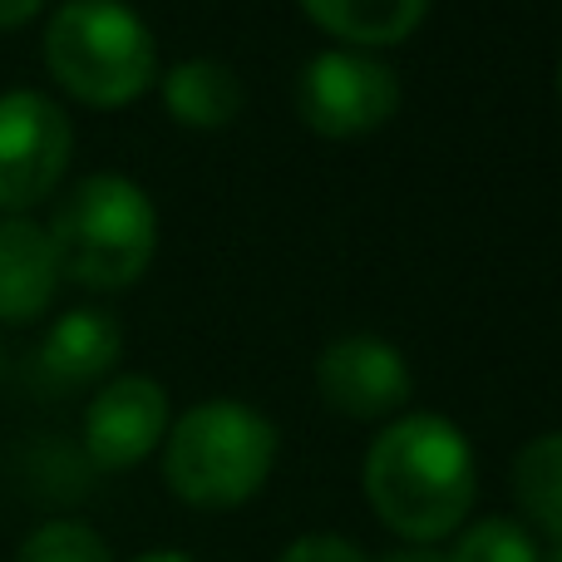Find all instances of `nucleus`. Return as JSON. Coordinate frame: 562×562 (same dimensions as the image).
<instances>
[{
    "label": "nucleus",
    "mask_w": 562,
    "mask_h": 562,
    "mask_svg": "<svg viewBox=\"0 0 562 562\" xmlns=\"http://www.w3.org/2000/svg\"><path fill=\"white\" fill-rule=\"evenodd\" d=\"M360 479L375 518L415 548L454 533L479 494V469L464 429L429 409L390 419L366 449Z\"/></svg>",
    "instance_id": "1"
},
{
    "label": "nucleus",
    "mask_w": 562,
    "mask_h": 562,
    "mask_svg": "<svg viewBox=\"0 0 562 562\" xmlns=\"http://www.w3.org/2000/svg\"><path fill=\"white\" fill-rule=\"evenodd\" d=\"M277 464V429L243 400H203L164 435V479L193 508H237L262 494Z\"/></svg>",
    "instance_id": "2"
},
{
    "label": "nucleus",
    "mask_w": 562,
    "mask_h": 562,
    "mask_svg": "<svg viewBox=\"0 0 562 562\" xmlns=\"http://www.w3.org/2000/svg\"><path fill=\"white\" fill-rule=\"evenodd\" d=\"M45 233L55 243L59 277L94 291H119L154 262L158 213L134 178L89 173L65 193Z\"/></svg>",
    "instance_id": "3"
},
{
    "label": "nucleus",
    "mask_w": 562,
    "mask_h": 562,
    "mask_svg": "<svg viewBox=\"0 0 562 562\" xmlns=\"http://www.w3.org/2000/svg\"><path fill=\"white\" fill-rule=\"evenodd\" d=\"M45 65L79 104L119 109L154 85L158 45L124 0H65L45 25Z\"/></svg>",
    "instance_id": "4"
},
{
    "label": "nucleus",
    "mask_w": 562,
    "mask_h": 562,
    "mask_svg": "<svg viewBox=\"0 0 562 562\" xmlns=\"http://www.w3.org/2000/svg\"><path fill=\"white\" fill-rule=\"evenodd\" d=\"M296 109L326 138L370 134L400 109V75L360 49H321L296 79Z\"/></svg>",
    "instance_id": "5"
},
{
    "label": "nucleus",
    "mask_w": 562,
    "mask_h": 562,
    "mask_svg": "<svg viewBox=\"0 0 562 562\" xmlns=\"http://www.w3.org/2000/svg\"><path fill=\"white\" fill-rule=\"evenodd\" d=\"M69 128L65 109L40 89H10L0 94V207L25 213L45 203L69 168Z\"/></svg>",
    "instance_id": "6"
},
{
    "label": "nucleus",
    "mask_w": 562,
    "mask_h": 562,
    "mask_svg": "<svg viewBox=\"0 0 562 562\" xmlns=\"http://www.w3.org/2000/svg\"><path fill=\"white\" fill-rule=\"evenodd\" d=\"M409 360L375 330L336 336L316 356V390L346 419H385L409 400Z\"/></svg>",
    "instance_id": "7"
},
{
    "label": "nucleus",
    "mask_w": 562,
    "mask_h": 562,
    "mask_svg": "<svg viewBox=\"0 0 562 562\" xmlns=\"http://www.w3.org/2000/svg\"><path fill=\"white\" fill-rule=\"evenodd\" d=\"M168 395L154 375H119L85 409V454L94 469H134L164 445Z\"/></svg>",
    "instance_id": "8"
},
{
    "label": "nucleus",
    "mask_w": 562,
    "mask_h": 562,
    "mask_svg": "<svg viewBox=\"0 0 562 562\" xmlns=\"http://www.w3.org/2000/svg\"><path fill=\"white\" fill-rule=\"evenodd\" d=\"M124 350V330L104 311H65L55 326L45 330L35 350V375L49 390H79L89 380H104L119 366Z\"/></svg>",
    "instance_id": "9"
},
{
    "label": "nucleus",
    "mask_w": 562,
    "mask_h": 562,
    "mask_svg": "<svg viewBox=\"0 0 562 562\" xmlns=\"http://www.w3.org/2000/svg\"><path fill=\"white\" fill-rule=\"evenodd\" d=\"M59 257L30 217H0V321H35L55 301Z\"/></svg>",
    "instance_id": "10"
},
{
    "label": "nucleus",
    "mask_w": 562,
    "mask_h": 562,
    "mask_svg": "<svg viewBox=\"0 0 562 562\" xmlns=\"http://www.w3.org/2000/svg\"><path fill=\"white\" fill-rule=\"evenodd\" d=\"M243 79L227 59L188 55L173 69H164V104L178 124L193 128H223L243 114Z\"/></svg>",
    "instance_id": "11"
},
{
    "label": "nucleus",
    "mask_w": 562,
    "mask_h": 562,
    "mask_svg": "<svg viewBox=\"0 0 562 562\" xmlns=\"http://www.w3.org/2000/svg\"><path fill=\"white\" fill-rule=\"evenodd\" d=\"M321 30L350 45H395L425 20L429 0H301Z\"/></svg>",
    "instance_id": "12"
},
{
    "label": "nucleus",
    "mask_w": 562,
    "mask_h": 562,
    "mask_svg": "<svg viewBox=\"0 0 562 562\" xmlns=\"http://www.w3.org/2000/svg\"><path fill=\"white\" fill-rule=\"evenodd\" d=\"M514 494L518 508L562 543V429L538 435L514 459Z\"/></svg>",
    "instance_id": "13"
},
{
    "label": "nucleus",
    "mask_w": 562,
    "mask_h": 562,
    "mask_svg": "<svg viewBox=\"0 0 562 562\" xmlns=\"http://www.w3.org/2000/svg\"><path fill=\"white\" fill-rule=\"evenodd\" d=\"M445 562H543L538 558V543L518 518H479L459 533L454 553Z\"/></svg>",
    "instance_id": "14"
},
{
    "label": "nucleus",
    "mask_w": 562,
    "mask_h": 562,
    "mask_svg": "<svg viewBox=\"0 0 562 562\" xmlns=\"http://www.w3.org/2000/svg\"><path fill=\"white\" fill-rule=\"evenodd\" d=\"M15 562H114V553H109V543L89 524L55 518V524H40L35 533L20 543Z\"/></svg>",
    "instance_id": "15"
},
{
    "label": "nucleus",
    "mask_w": 562,
    "mask_h": 562,
    "mask_svg": "<svg viewBox=\"0 0 562 562\" xmlns=\"http://www.w3.org/2000/svg\"><path fill=\"white\" fill-rule=\"evenodd\" d=\"M277 562H370V558H366V548H356L340 533H306L281 548Z\"/></svg>",
    "instance_id": "16"
},
{
    "label": "nucleus",
    "mask_w": 562,
    "mask_h": 562,
    "mask_svg": "<svg viewBox=\"0 0 562 562\" xmlns=\"http://www.w3.org/2000/svg\"><path fill=\"white\" fill-rule=\"evenodd\" d=\"M40 5H45V0H0V30L25 25L30 15H40Z\"/></svg>",
    "instance_id": "17"
},
{
    "label": "nucleus",
    "mask_w": 562,
    "mask_h": 562,
    "mask_svg": "<svg viewBox=\"0 0 562 562\" xmlns=\"http://www.w3.org/2000/svg\"><path fill=\"white\" fill-rule=\"evenodd\" d=\"M138 562H198L193 553H178V548H158V553H144Z\"/></svg>",
    "instance_id": "18"
},
{
    "label": "nucleus",
    "mask_w": 562,
    "mask_h": 562,
    "mask_svg": "<svg viewBox=\"0 0 562 562\" xmlns=\"http://www.w3.org/2000/svg\"><path fill=\"white\" fill-rule=\"evenodd\" d=\"M385 562H445V558L429 553V548H405V553H395V558H385Z\"/></svg>",
    "instance_id": "19"
},
{
    "label": "nucleus",
    "mask_w": 562,
    "mask_h": 562,
    "mask_svg": "<svg viewBox=\"0 0 562 562\" xmlns=\"http://www.w3.org/2000/svg\"><path fill=\"white\" fill-rule=\"evenodd\" d=\"M548 562H562V543H558V548H553V558H548Z\"/></svg>",
    "instance_id": "20"
},
{
    "label": "nucleus",
    "mask_w": 562,
    "mask_h": 562,
    "mask_svg": "<svg viewBox=\"0 0 562 562\" xmlns=\"http://www.w3.org/2000/svg\"><path fill=\"white\" fill-rule=\"evenodd\" d=\"M558 89H562V69H558Z\"/></svg>",
    "instance_id": "21"
}]
</instances>
